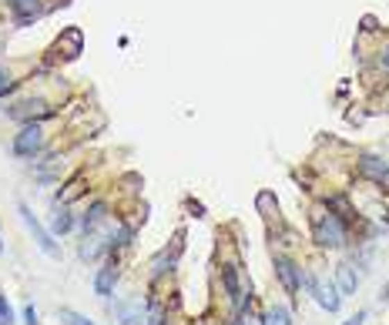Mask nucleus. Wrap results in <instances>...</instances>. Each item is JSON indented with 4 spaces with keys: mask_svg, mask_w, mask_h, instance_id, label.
<instances>
[{
    "mask_svg": "<svg viewBox=\"0 0 389 325\" xmlns=\"http://www.w3.org/2000/svg\"><path fill=\"white\" fill-rule=\"evenodd\" d=\"M0 251H3V242H0Z\"/></svg>",
    "mask_w": 389,
    "mask_h": 325,
    "instance_id": "26",
    "label": "nucleus"
},
{
    "mask_svg": "<svg viewBox=\"0 0 389 325\" xmlns=\"http://www.w3.org/2000/svg\"><path fill=\"white\" fill-rule=\"evenodd\" d=\"M144 325H168V308L161 302H148V319Z\"/></svg>",
    "mask_w": 389,
    "mask_h": 325,
    "instance_id": "18",
    "label": "nucleus"
},
{
    "mask_svg": "<svg viewBox=\"0 0 389 325\" xmlns=\"http://www.w3.org/2000/svg\"><path fill=\"white\" fill-rule=\"evenodd\" d=\"M17 211H20V218H24V225H27V231L34 235V242H38V249L47 255V258H60V245L54 242V231L51 228H44L38 222V215H34V208L27 205V201H20L17 205Z\"/></svg>",
    "mask_w": 389,
    "mask_h": 325,
    "instance_id": "5",
    "label": "nucleus"
},
{
    "mask_svg": "<svg viewBox=\"0 0 389 325\" xmlns=\"http://www.w3.org/2000/svg\"><path fill=\"white\" fill-rule=\"evenodd\" d=\"M117 325H144L148 319V302L141 295H128L124 302H115Z\"/></svg>",
    "mask_w": 389,
    "mask_h": 325,
    "instance_id": "7",
    "label": "nucleus"
},
{
    "mask_svg": "<svg viewBox=\"0 0 389 325\" xmlns=\"http://www.w3.org/2000/svg\"><path fill=\"white\" fill-rule=\"evenodd\" d=\"M366 319H370V312H366V308H359V312H356L352 319H346L342 325H366Z\"/></svg>",
    "mask_w": 389,
    "mask_h": 325,
    "instance_id": "23",
    "label": "nucleus"
},
{
    "mask_svg": "<svg viewBox=\"0 0 389 325\" xmlns=\"http://www.w3.org/2000/svg\"><path fill=\"white\" fill-rule=\"evenodd\" d=\"M242 325H265V322H262V315H252L249 312V315H242Z\"/></svg>",
    "mask_w": 389,
    "mask_h": 325,
    "instance_id": "24",
    "label": "nucleus"
},
{
    "mask_svg": "<svg viewBox=\"0 0 389 325\" xmlns=\"http://www.w3.org/2000/svg\"><path fill=\"white\" fill-rule=\"evenodd\" d=\"M262 322L265 325H292V312L285 306H272L265 315H262Z\"/></svg>",
    "mask_w": 389,
    "mask_h": 325,
    "instance_id": "16",
    "label": "nucleus"
},
{
    "mask_svg": "<svg viewBox=\"0 0 389 325\" xmlns=\"http://www.w3.org/2000/svg\"><path fill=\"white\" fill-rule=\"evenodd\" d=\"M17 319H14V308H10V302H7V295H0V325H14Z\"/></svg>",
    "mask_w": 389,
    "mask_h": 325,
    "instance_id": "20",
    "label": "nucleus"
},
{
    "mask_svg": "<svg viewBox=\"0 0 389 325\" xmlns=\"http://www.w3.org/2000/svg\"><path fill=\"white\" fill-rule=\"evenodd\" d=\"M58 319L64 325H97V322H91L88 315H81V312H74V308H60L58 312Z\"/></svg>",
    "mask_w": 389,
    "mask_h": 325,
    "instance_id": "19",
    "label": "nucleus"
},
{
    "mask_svg": "<svg viewBox=\"0 0 389 325\" xmlns=\"http://www.w3.org/2000/svg\"><path fill=\"white\" fill-rule=\"evenodd\" d=\"M7 3H10L17 24H31V20H38L44 14V3L40 0H7Z\"/></svg>",
    "mask_w": 389,
    "mask_h": 325,
    "instance_id": "13",
    "label": "nucleus"
},
{
    "mask_svg": "<svg viewBox=\"0 0 389 325\" xmlns=\"http://www.w3.org/2000/svg\"><path fill=\"white\" fill-rule=\"evenodd\" d=\"M379 64H383V71H389V47H383V54H379Z\"/></svg>",
    "mask_w": 389,
    "mask_h": 325,
    "instance_id": "25",
    "label": "nucleus"
},
{
    "mask_svg": "<svg viewBox=\"0 0 389 325\" xmlns=\"http://www.w3.org/2000/svg\"><path fill=\"white\" fill-rule=\"evenodd\" d=\"M44 144H47V131H44V124L40 121H27V124H20V131L14 134V154L17 158H38L44 151Z\"/></svg>",
    "mask_w": 389,
    "mask_h": 325,
    "instance_id": "4",
    "label": "nucleus"
},
{
    "mask_svg": "<svg viewBox=\"0 0 389 325\" xmlns=\"http://www.w3.org/2000/svg\"><path fill=\"white\" fill-rule=\"evenodd\" d=\"M356 172L363 178H370V181H376V185H383V181H389V161H383L379 154H359Z\"/></svg>",
    "mask_w": 389,
    "mask_h": 325,
    "instance_id": "10",
    "label": "nucleus"
},
{
    "mask_svg": "<svg viewBox=\"0 0 389 325\" xmlns=\"http://www.w3.org/2000/svg\"><path fill=\"white\" fill-rule=\"evenodd\" d=\"M104 222H108V205H104V201H94L91 208L81 215V228L84 231L97 228V225H104Z\"/></svg>",
    "mask_w": 389,
    "mask_h": 325,
    "instance_id": "14",
    "label": "nucleus"
},
{
    "mask_svg": "<svg viewBox=\"0 0 389 325\" xmlns=\"http://www.w3.org/2000/svg\"><path fill=\"white\" fill-rule=\"evenodd\" d=\"M302 272H306V268H299L292 258L275 255V278L282 282V288L289 292L292 299H299V292H302Z\"/></svg>",
    "mask_w": 389,
    "mask_h": 325,
    "instance_id": "6",
    "label": "nucleus"
},
{
    "mask_svg": "<svg viewBox=\"0 0 389 325\" xmlns=\"http://www.w3.org/2000/svg\"><path fill=\"white\" fill-rule=\"evenodd\" d=\"M309 228H312V242H315L319 249L339 251V249H346V242H349L346 222H342L339 215H332V211L326 208V201L309 211Z\"/></svg>",
    "mask_w": 389,
    "mask_h": 325,
    "instance_id": "1",
    "label": "nucleus"
},
{
    "mask_svg": "<svg viewBox=\"0 0 389 325\" xmlns=\"http://www.w3.org/2000/svg\"><path fill=\"white\" fill-rule=\"evenodd\" d=\"M222 285H225V295H229V302L235 306L238 319H242V315H245V306L252 302V288L242 282V272H238L235 262H225V265H222Z\"/></svg>",
    "mask_w": 389,
    "mask_h": 325,
    "instance_id": "3",
    "label": "nucleus"
},
{
    "mask_svg": "<svg viewBox=\"0 0 389 325\" xmlns=\"http://www.w3.org/2000/svg\"><path fill=\"white\" fill-rule=\"evenodd\" d=\"M326 208H329L332 215H339V218L346 222V228H349V222L356 218V211H352V205H349V198H346V194H332V198H326Z\"/></svg>",
    "mask_w": 389,
    "mask_h": 325,
    "instance_id": "15",
    "label": "nucleus"
},
{
    "mask_svg": "<svg viewBox=\"0 0 389 325\" xmlns=\"http://www.w3.org/2000/svg\"><path fill=\"white\" fill-rule=\"evenodd\" d=\"M14 88H17V81H7V67L0 64V97H3V94H10Z\"/></svg>",
    "mask_w": 389,
    "mask_h": 325,
    "instance_id": "21",
    "label": "nucleus"
},
{
    "mask_svg": "<svg viewBox=\"0 0 389 325\" xmlns=\"http://www.w3.org/2000/svg\"><path fill=\"white\" fill-rule=\"evenodd\" d=\"M54 115V108L44 101V97H34V101H20V104H10L7 108V117H14L20 124H27V121H40V117Z\"/></svg>",
    "mask_w": 389,
    "mask_h": 325,
    "instance_id": "8",
    "label": "nucleus"
},
{
    "mask_svg": "<svg viewBox=\"0 0 389 325\" xmlns=\"http://www.w3.org/2000/svg\"><path fill=\"white\" fill-rule=\"evenodd\" d=\"M255 208L262 211L265 218H272V215H279V201H275L272 192H258V198H255Z\"/></svg>",
    "mask_w": 389,
    "mask_h": 325,
    "instance_id": "17",
    "label": "nucleus"
},
{
    "mask_svg": "<svg viewBox=\"0 0 389 325\" xmlns=\"http://www.w3.org/2000/svg\"><path fill=\"white\" fill-rule=\"evenodd\" d=\"M302 285H306V292H309L312 299H315V306L326 308L329 315H336L339 308H342V292L336 288V282H326L322 275H315V272H302Z\"/></svg>",
    "mask_w": 389,
    "mask_h": 325,
    "instance_id": "2",
    "label": "nucleus"
},
{
    "mask_svg": "<svg viewBox=\"0 0 389 325\" xmlns=\"http://www.w3.org/2000/svg\"><path fill=\"white\" fill-rule=\"evenodd\" d=\"M336 288H339L342 295H356V288H359L356 262H339V265H336Z\"/></svg>",
    "mask_w": 389,
    "mask_h": 325,
    "instance_id": "11",
    "label": "nucleus"
},
{
    "mask_svg": "<svg viewBox=\"0 0 389 325\" xmlns=\"http://www.w3.org/2000/svg\"><path fill=\"white\" fill-rule=\"evenodd\" d=\"M24 325H40V319H38V308H34V306H27V308H24Z\"/></svg>",
    "mask_w": 389,
    "mask_h": 325,
    "instance_id": "22",
    "label": "nucleus"
},
{
    "mask_svg": "<svg viewBox=\"0 0 389 325\" xmlns=\"http://www.w3.org/2000/svg\"><path fill=\"white\" fill-rule=\"evenodd\" d=\"M117 278H121V272H117V255L111 251V255L104 258V265L94 272V292L101 295V299H111V295H115Z\"/></svg>",
    "mask_w": 389,
    "mask_h": 325,
    "instance_id": "9",
    "label": "nucleus"
},
{
    "mask_svg": "<svg viewBox=\"0 0 389 325\" xmlns=\"http://www.w3.org/2000/svg\"><path fill=\"white\" fill-rule=\"evenodd\" d=\"M74 225H78V215L67 208V205L54 208V215H51V231H54V238H64V235H71V231H74Z\"/></svg>",
    "mask_w": 389,
    "mask_h": 325,
    "instance_id": "12",
    "label": "nucleus"
}]
</instances>
